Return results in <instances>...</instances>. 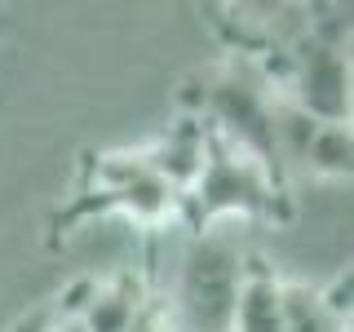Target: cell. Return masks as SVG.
<instances>
[{"label":"cell","instance_id":"cell-1","mask_svg":"<svg viewBox=\"0 0 354 332\" xmlns=\"http://www.w3.org/2000/svg\"><path fill=\"white\" fill-rule=\"evenodd\" d=\"M182 199L191 204L195 226L204 230V221L226 217V213H239V217L274 213V204H279V182H274V169H266L252 151H243L230 138H221L217 129H208L204 173H199V182Z\"/></svg>","mask_w":354,"mask_h":332},{"label":"cell","instance_id":"cell-2","mask_svg":"<svg viewBox=\"0 0 354 332\" xmlns=\"http://www.w3.org/2000/svg\"><path fill=\"white\" fill-rule=\"evenodd\" d=\"M243 270H248V257L230 239L195 235L177 279V306L191 332H230V310H235Z\"/></svg>","mask_w":354,"mask_h":332},{"label":"cell","instance_id":"cell-3","mask_svg":"<svg viewBox=\"0 0 354 332\" xmlns=\"http://www.w3.org/2000/svg\"><path fill=\"white\" fill-rule=\"evenodd\" d=\"M292 107L319 124H350V53L346 22L310 27L292 53Z\"/></svg>","mask_w":354,"mask_h":332},{"label":"cell","instance_id":"cell-4","mask_svg":"<svg viewBox=\"0 0 354 332\" xmlns=\"http://www.w3.org/2000/svg\"><path fill=\"white\" fill-rule=\"evenodd\" d=\"M93 186L102 208H120L138 221H164L177 208V195L142 164V155H102L93 164Z\"/></svg>","mask_w":354,"mask_h":332},{"label":"cell","instance_id":"cell-5","mask_svg":"<svg viewBox=\"0 0 354 332\" xmlns=\"http://www.w3.org/2000/svg\"><path fill=\"white\" fill-rule=\"evenodd\" d=\"M204 155H208V124H204V116H191L182 124H173L164 138H155L142 151V164L182 199L204 173Z\"/></svg>","mask_w":354,"mask_h":332},{"label":"cell","instance_id":"cell-6","mask_svg":"<svg viewBox=\"0 0 354 332\" xmlns=\"http://www.w3.org/2000/svg\"><path fill=\"white\" fill-rule=\"evenodd\" d=\"M230 332H283V284L261 261H248L230 310Z\"/></svg>","mask_w":354,"mask_h":332},{"label":"cell","instance_id":"cell-7","mask_svg":"<svg viewBox=\"0 0 354 332\" xmlns=\"http://www.w3.org/2000/svg\"><path fill=\"white\" fill-rule=\"evenodd\" d=\"M147 310V297H142V284L120 275V279H106L93 288L88 306L80 310V332H129L138 324V315Z\"/></svg>","mask_w":354,"mask_h":332},{"label":"cell","instance_id":"cell-8","mask_svg":"<svg viewBox=\"0 0 354 332\" xmlns=\"http://www.w3.org/2000/svg\"><path fill=\"white\" fill-rule=\"evenodd\" d=\"M301 160H306V169H315L319 177H350L354 173V133H350V124H315Z\"/></svg>","mask_w":354,"mask_h":332},{"label":"cell","instance_id":"cell-9","mask_svg":"<svg viewBox=\"0 0 354 332\" xmlns=\"http://www.w3.org/2000/svg\"><path fill=\"white\" fill-rule=\"evenodd\" d=\"M283 332H350L324 310L319 288L283 284Z\"/></svg>","mask_w":354,"mask_h":332},{"label":"cell","instance_id":"cell-10","mask_svg":"<svg viewBox=\"0 0 354 332\" xmlns=\"http://www.w3.org/2000/svg\"><path fill=\"white\" fill-rule=\"evenodd\" d=\"M319 302H324V310L337 319L341 328H350V315H354V270L350 266L337 270V279H332L328 288H319Z\"/></svg>","mask_w":354,"mask_h":332},{"label":"cell","instance_id":"cell-11","mask_svg":"<svg viewBox=\"0 0 354 332\" xmlns=\"http://www.w3.org/2000/svg\"><path fill=\"white\" fill-rule=\"evenodd\" d=\"M58 328H62V319H58V310H53V302H49V306L31 310V315H22L9 332H58Z\"/></svg>","mask_w":354,"mask_h":332},{"label":"cell","instance_id":"cell-12","mask_svg":"<svg viewBox=\"0 0 354 332\" xmlns=\"http://www.w3.org/2000/svg\"><path fill=\"white\" fill-rule=\"evenodd\" d=\"M129 332H164V324H160V310H155V306H147V310L138 315V324H133Z\"/></svg>","mask_w":354,"mask_h":332},{"label":"cell","instance_id":"cell-13","mask_svg":"<svg viewBox=\"0 0 354 332\" xmlns=\"http://www.w3.org/2000/svg\"><path fill=\"white\" fill-rule=\"evenodd\" d=\"M58 332H80V324H62V328H58Z\"/></svg>","mask_w":354,"mask_h":332}]
</instances>
